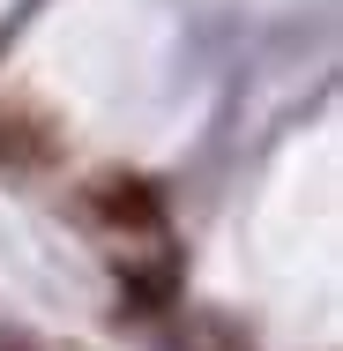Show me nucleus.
<instances>
[{
  "mask_svg": "<svg viewBox=\"0 0 343 351\" xmlns=\"http://www.w3.org/2000/svg\"><path fill=\"white\" fill-rule=\"evenodd\" d=\"M97 210H112L120 224H157V195H149V187H105Z\"/></svg>",
  "mask_w": 343,
  "mask_h": 351,
  "instance_id": "1",
  "label": "nucleus"
}]
</instances>
